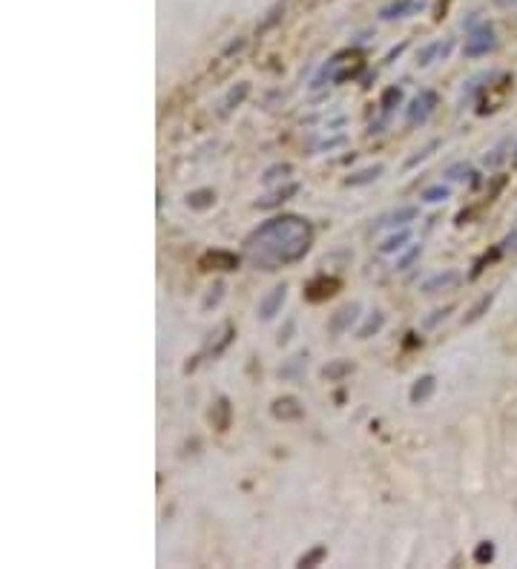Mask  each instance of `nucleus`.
Segmentation results:
<instances>
[{
    "instance_id": "7c9ffc66",
    "label": "nucleus",
    "mask_w": 517,
    "mask_h": 569,
    "mask_svg": "<svg viewBox=\"0 0 517 569\" xmlns=\"http://www.w3.org/2000/svg\"><path fill=\"white\" fill-rule=\"evenodd\" d=\"M474 561H477V563H491V561H494V543H491V541H480V543H477Z\"/></svg>"
},
{
    "instance_id": "20e7f679",
    "label": "nucleus",
    "mask_w": 517,
    "mask_h": 569,
    "mask_svg": "<svg viewBox=\"0 0 517 569\" xmlns=\"http://www.w3.org/2000/svg\"><path fill=\"white\" fill-rule=\"evenodd\" d=\"M434 107H437V92H431V89H423L417 95V98L408 104V109H406V118H408V127H417V124H426L428 121V116L434 112Z\"/></svg>"
},
{
    "instance_id": "412c9836",
    "label": "nucleus",
    "mask_w": 517,
    "mask_h": 569,
    "mask_svg": "<svg viewBox=\"0 0 517 569\" xmlns=\"http://www.w3.org/2000/svg\"><path fill=\"white\" fill-rule=\"evenodd\" d=\"M402 104V87H388L386 92H382L379 98V107H382V116H391V112Z\"/></svg>"
},
{
    "instance_id": "cd10ccee",
    "label": "nucleus",
    "mask_w": 517,
    "mask_h": 569,
    "mask_svg": "<svg viewBox=\"0 0 517 569\" xmlns=\"http://www.w3.org/2000/svg\"><path fill=\"white\" fill-rule=\"evenodd\" d=\"M305 365H308V354H296L293 359H291V363H287L284 368H279V377L282 379H287V377H296L299 374V368H305Z\"/></svg>"
},
{
    "instance_id": "c756f323",
    "label": "nucleus",
    "mask_w": 517,
    "mask_h": 569,
    "mask_svg": "<svg viewBox=\"0 0 517 569\" xmlns=\"http://www.w3.org/2000/svg\"><path fill=\"white\" fill-rule=\"evenodd\" d=\"M221 296H224V282H216L213 288H210V293L204 296V302H201V311H210V308H216L219 302H221Z\"/></svg>"
},
{
    "instance_id": "4c0bfd02",
    "label": "nucleus",
    "mask_w": 517,
    "mask_h": 569,
    "mask_svg": "<svg viewBox=\"0 0 517 569\" xmlns=\"http://www.w3.org/2000/svg\"><path fill=\"white\" fill-rule=\"evenodd\" d=\"M242 46H244V41H236V44H230V46H227V52H224V55H233V52H239V49H242Z\"/></svg>"
},
{
    "instance_id": "6e6552de",
    "label": "nucleus",
    "mask_w": 517,
    "mask_h": 569,
    "mask_svg": "<svg viewBox=\"0 0 517 569\" xmlns=\"http://www.w3.org/2000/svg\"><path fill=\"white\" fill-rule=\"evenodd\" d=\"M423 9H426L423 0H394V3L379 9V17L382 21H397V17H408V15L423 12Z\"/></svg>"
},
{
    "instance_id": "393cba45",
    "label": "nucleus",
    "mask_w": 517,
    "mask_h": 569,
    "mask_svg": "<svg viewBox=\"0 0 517 569\" xmlns=\"http://www.w3.org/2000/svg\"><path fill=\"white\" fill-rule=\"evenodd\" d=\"M382 325H386V316H382L379 311H374V314L365 319V325H362V328L356 331V336H359V339H368V336H374Z\"/></svg>"
},
{
    "instance_id": "ddd939ff",
    "label": "nucleus",
    "mask_w": 517,
    "mask_h": 569,
    "mask_svg": "<svg viewBox=\"0 0 517 569\" xmlns=\"http://www.w3.org/2000/svg\"><path fill=\"white\" fill-rule=\"evenodd\" d=\"M296 193H299V184H296V181H287L284 187H279V190H276V193H271V196L259 199V201H256V207H259V210H271V207H279L282 201H287V199L296 196Z\"/></svg>"
},
{
    "instance_id": "f8f14e48",
    "label": "nucleus",
    "mask_w": 517,
    "mask_h": 569,
    "mask_svg": "<svg viewBox=\"0 0 517 569\" xmlns=\"http://www.w3.org/2000/svg\"><path fill=\"white\" fill-rule=\"evenodd\" d=\"M460 282V273L457 271H443V273H434L431 279L423 282V293H439V291H448Z\"/></svg>"
},
{
    "instance_id": "1a4fd4ad",
    "label": "nucleus",
    "mask_w": 517,
    "mask_h": 569,
    "mask_svg": "<svg viewBox=\"0 0 517 569\" xmlns=\"http://www.w3.org/2000/svg\"><path fill=\"white\" fill-rule=\"evenodd\" d=\"M239 256L236 253H227V251H213V253H207L201 256V268L204 271H236L239 268Z\"/></svg>"
},
{
    "instance_id": "423d86ee",
    "label": "nucleus",
    "mask_w": 517,
    "mask_h": 569,
    "mask_svg": "<svg viewBox=\"0 0 517 569\" xmlns=\"http://www.w3.org/2000/svg\"><path fill=\"white\" fill-rule=\"evenodd\" d=\"M271 414L276 417V420H282V423H291V420H302L305 408H302V403H299V397L284 394V397H279V400H273Z\"/></svg>"
},
{
    "instance_id": "0eeeda50",
    "label": "nucleus",
    "mask_w": 517,
    "mask_h": 569,
    "mask_svg": "<svg viewBox=\"0 0 517 569\" xmlns=\"http://www.w3.org/2000/svg\"><path fill=\"white\" fill-rule=\"evenodd\" d=\"M284 299H287V284H276L273 291H267L262 299H259V319H273L282 305H284Z\"/></svg>"
},
{
    "instance_id": "6ab92c4d",
    "label": "nucleus",
    "mask_w": 517,
    "mask_h": 569,
    "mask_svg": "<svg viewBox=\"0 0 517 569\" xmlns=\"http://www.w3.org/2000/svg\"><path fill=\"white\" fill-rule=\"evenodd\" d=\"M408 239H411L408 227H399V233H391L388 239H382L379 253H399L402 248H406V242H408Z\"/></svg>"
},
{
    "instance_id": "473e14b6",
    "label": "nucleus",
    "mask_w": 517,
    "mask_h": 569,
    "mask_svg": "<svg viewBox=\"0 0 517 569\" xmlns=\"http://www.w3.org/2000/svg\"><path fill=\"white\" fill-rule=\"evenodd\" d=\"M419 253H423V248H419V244H414L411 251H406V253H402V256L397 259V271H406L414 259H419Z\"/></svg>"
},
{
    "instance_id": "f704fd0d",
    "label": "nucleus",
    "mask_w": 517,
    "mask_h": 569,
    "mask_svg": "<svg viewBox=\"0 0 517 569\" xmlns=\"http://www.w3.org/2000/svg\"><path fill=\"white\" fill-rule=\"evenodd\" d=\"M293 325H296V322H293V319H287V322H284V328L279 331V339H276V343H279V345H284V343H291V334H293Z\"/></svg>"
},
{
    "instance_id": "c9c22d12",
    "label": "nucleus",
    "mask_w": 517,
    "mask_h": 569,
    "mask_svg": "<svg viewBox=\"0 0 517 569\" xmlns=\"http://www.w3.org/2000/svg\"><path fill=\"white\" fill-rule=\"evenodd\" d=\"M448 311H451V308H446V311H443V308H439V311H434V314H431V316H428V319L423 322V325H426V328H434L439 319H446V314H448Z\"/></svg>"
},
{
    "instance_id": "9b49d317",
    "label": "nucleus",
    "mask_w": 517,
    "mask_h": 569,
    "mask_svg": "<svg viewBox=\"0 0 517 569\" xmlns=\"http://www.w3.org/2000/svg\"><path fill=\"white\" fill-rule=\"evenodd\" d=\"M434 391H437V377H434V374H423V377H419L417 383L411 386V394H408V397H411L414 406H419V403H428Z\"/></svg>"
},
{
    "instance_id": "58836bf2",
    "label": "nucleus",
    "mask_w": 517,
    "mask_h": 569,
    "mask_svg": "<svg viewBox=\"0 0 517 569\" xmlns=\"http://www.w3.org/2000/svg\"><path fill=\"white\" fill-rule=\"evenodd\" d=\"M500 6H511V3H517V0H497Z\"/></svg>"
},
{
    "instance_id": "bb28decb",
    "label": "nucleus",
    "mask_w": 517,
    "mask_h": 569,
    "mask_svg": "<svg viewBox=\"0 0 517 569\" xmlns=\"http://www.w3.org/2000/svg\"><path fill=\"white\" fill-rule=\"evenodd\" d=\"M469 176H474V170H471L469 161H457V164H451V167L446 170V179H448V181H466Z\"/></svg>"
},
{
    "instance_id": "2f4dec72",
    "label": "nucleus",
    "mask_w": 517,
    "mask_h": 569,
    "mask_svg": "<svg viewBox=\"0 0 517 569\" xmlns=\"http://www.w3.org/2000/svg\"><path fill=\"white\" fill-rule=\"evenodd\" d=\"M437 147H439V138H434V141H428V144H426L423 150H419V153H417V156H411V159L406 161V167H417L419 161H426V159H428V156L434 153V150H437Z\"/></svg>"
},
{
    "instance_id": "72a5a7b5",
    "label": "nucleus",
    "mask_w": 517,
    "mask_h": 569,
    "mask_svg": "<svg viewBox=\"0 0 517 569\" xmlns=\"http://www.w3.org/2000/svg\"><path fill=\"white\" fill-rule=\"evenodd\" d=\"M230 339H233V325H224L221 328V339H219V343H216V348H210V354H213V356H219L227 345H230Z\"/></svg>"
},
{
    "instance_id": "a211bd4d",
    "label": "nucleus",
    "mask_w": 517,
    "mask_h": 569,
    "mask_svg": "<svg viewBox=\"0 0 517 569\" xmlns=\"http://www.w3.org/2000/svg\"><path fill=\"white\" fill-rule=\"evenodd\" d=\"M247 92H251V84H236L233 89H230L227 95H224V101H221V116H227V112H233L244 98H247Z\"/></svg>"
},
{
    "instance_id": "f257e3e1",
    "label": "nucleus",
    "mask_w": 517,
    "mask_h": 569,
    "mask_svg": "<svg viewBox=\"0 0 517 569\" xmlns=\"http://www.w3.org/2000/svg\"><path fill=\"white\" fill-rule=\"evenodd\" d=\"M314 242V227L302 216H273L244 239V253L262 271H279L305 259Z\"/></svg>"
},
{
    "instance_id": "dca6fc26",
    "label": "nucleus",
    "mask_w": 517,
    "mask_h": 569,
    "mask_svg": "<svg viewBox=\"0 0 517 569\" xmlns=\"http://www.w3.org/2000/svg\"><path fill=\"white\" fill-rule=\"evenodd\" d=\"M348 374H354V363L351 359H334V363H328L322 368V377L328 379V383H339V379H345Z\"/></svg>"
},
{
    "instance_id": "4468645a",
    "label": "nucleus",
    "mask_w": 517,
    "mask_h": 569,
    "mask_svg": "<svg viewBox=\"0 0 517 569\" xmlns=\"http://www.w3.org/2000/svg\"><path fill=\"white\" fill-rule=\"evenodd\" d=\"M417 207H399V210H394V213H388V216H382L377 224H374V231H379V227H406L408 222H414L417 219Z\"/></svg>"
},
{
    "instance_id": "2eb2a0df",
    "label": "nucleus",
    "mask_w": 517,
    "mask_h": 569,
    "mask_svg": "<svg viewBox=\"0 0 517 569\" xmlns=\"http://www.w3.org/2000/svg\"><path fill=\"white\" fill-rule=\"evenodd\" d=\"M216 204V193L210 187H201V190H193V193H187V207L190 210H210V207Z\"/></svg>"
},
{
    "instance_id": "b1692460",
    "label": "nucleus",
    "mask_w": 517,
    "mask_h": 569,
    "mask_svg": "<svg viewBox=\"0 0 517 569\" xmlns=\"http://www.w3.org/2000/svg\"><path fill=\"white\" fill-rule=\"evenodd\" d=\"M439 55H443V41H434V44H428V46H423L417 52V64L419 66H428L431 61H437Z\"/></svg>"
},
{
    "instance_id": "e433bc0d",
    "label": "nucleus",
    "mask_w": 517,
    "mask_h": 569,
    "mask_svg": "<svg viewBox=\"0 0 517 569\" xmlns=\"http://www.w3.org/2000/svg\"><path fill=\"white\" fill-rule=\"evenodd\" d=\"M509 147V141H503L500 147L494 150V156H486V164H497V161H503V150Z\"/></svg>"
},
{
    "instance_id": "a878e982",
    "label": "nucleus",
    "mask_w": 517,
    "mask_h": 569,
    "mask_svg": "<svg viewBox=\"0 0 517 569\" xmlns=\"http://www.w3.org/2000/svg\"><path fill=\"white\" fill-rule=\"evenodd\" d=\"M491 302H494V293H486V296H483V299L477 302V305H474V308H471V311H469V314L463 316V325H471V322H477V319H480V316H483V314H486V311L491 308Z\"/></svg>"
},
{
    "instance_id": "c85d7f7f",
    "label": "nucleus",
    "mask_w": 517,
    "mask_h": 569,
    "mask_svg": "<svg viewBox=\"0 0 517 569\" xmlns=\"http://www.w3.org/2000/svg\"><path fill=\"white\" fill-rule=\"evenodd\" d=\"M325 555H328V549H325L322 543H316L311 552H305L302 558H299V566H316V563H322L325 561Z\"/></svg>"
},
{
    "instance_id": "39448f33",
    "label": "nucleus",
    "mask_w": 517,
    "mask_h": 569,
    "mask_svg": "<svg viewBox=\"0 0 517 569\" xmlns=\"http://www.w3.org/2000/svg\"><path fill=\"white\" fill-rule=\"evenodd\" d=\"M359 302H348V305H342L334 316H331V325H328V331L334 334V336H342V334H348L351 328H354V322L359 319Z\"/></svg>"
},
{
    "instance_id": "4be33fe9",
    "label": "nucleus",
    "mask_w": 517,
    "mask_h": 569,
    "mask_svg": "<svg viewBox=\"0 0 517 569\" xmlns=\"http://www.w3.org/2000/svg\"><path fill=\"white\" fill-rule=\"evenodd\" d=\"M448 196H451V190L446 184H431V187H426L423 193H419V199H423L426 204H439V201H446Z\"/></svg>"
},
{
    "instance_id": "f03ea898",
    "label": "nucleus",
    "mask_w": 517,
    "mask_h": 569,
    "mask_svg": "<svg viewBox=\"0 0 517 569\" xmlns=\"http://www.w3.org/2000/svg\"><path fill=\"white\" fill-rule=\"evenodd\" d=\"M359 69H362V61H359L356 52H339V55H334V58L322 66V72L316 75L314 87H322L325 81H328V84H345V81L356 78Z\"/></svg>"
},
{
    "instance_id": "aec40b11",
    "label": "nucleus",
    "mask_w": 517,
    "mask_h": 569,
    "mask_svg": "<svg viewBox=\"0 0 517 569\" xmlns=\"http://www.w3.org/2000/svg\"><path fill=\"white\" fill-rule=\"evenodd\" d=\"M210 420H213V426L219 431H227V426H230V403H227V397H221V400L210 408Z\"/></svg>"
},
{
    "instance_id": "9d476101",
    "label": "nucleus",
    "mask_w": 517,
    "mask_h": 569,
    "mask_svg": "<svg viewBox=\"0 0 517 569\" xmlns=\"http://www.w3.org/2000/svg\"><path fill=\"white\" fill-rule=\"evenodd\" d=\"M339 288V279H328V276H316L314 282H308V288H305V296H308L311 302H322L334 296Z\"/></svg>"
},
{
    "instance_id": "ea45409f",
    "label": "nucleus",
    "mask_w": 517,
    "mask_h": 569,
    "mask_svg": "<svg viewBox=\"0 0 517 569\" xmlns=\"http://www.w3.org/2000/svg\"><path fill=\"white\" fill-rule=\"evenodd\" d=\"M514 164H517V147H514Z\"/></svg>"
},
{
    "instance_id": "5701e85b",
    "label": "nucleus",
    "mask_w": 517,
    "mask_h": 569,
    "mask_svg": "<svg viewBox=\"0 0 517 569\" xmlns=\"http://www.w3.org/2000/svg\"><path fill=\"white\" fill-rule=\"evenodd\" d=\"M291 173H293V164H287V161H284V164H273V167H267V170H264L262 181H264V184H273V181H279V179L284 181Z\"/></svg>"
},
{
    "instance_id": "7ed1b4c3",
    "label": "nucleus",
    "mask_w": 517,
    "mask_h": 569,
    "mask_svg": "<svg viewBox=\"0 0 517 569\" xmlns=\"http://www.w3.org/2000/svg\"><path fill=\"white\" fill-rule=\"evenodd\" d=\"M497 46V37H494V29L489 24H483L480 29H474L469 37H466V46H463V55L466 58H480V55H489L491 49Z\"/></svg>"
},
{
    "instance_id": "f3484780",
    "label": "nucleus",
    "mask_w": 517,
    "mask_h": 569,
    "mask_svg": "<svg viewBox=\"0 0 517 569\" xmlns=\"http://www.w3.org/2000/svg\"><path fill=\"white\" fill-rule=\"evenodd\" d=\"M382 173H386V167H382V164H371V167H365V170H359V173H351L348 179H345V184H348V187H362V184L377 181Z\"/></svg>"
}]
</instances>
